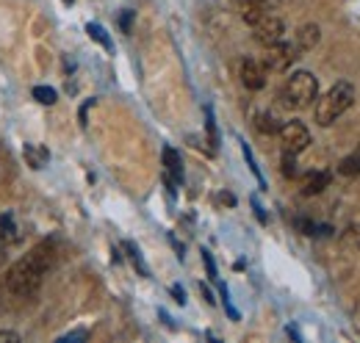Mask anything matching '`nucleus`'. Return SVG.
Listing matches in <instances>:
<instances>
[{"label": "nucleus", "instance_id": "nucleus-1", "mask_svg": "<svg viewBox=\"0 0 360 343\" xmlns=\"http://www.w3.org/2000/svg\"><path fill=\"white\" fill-rule=\"evenodd\" d=\"M56 266V244L47 238L42 244H37L25 257H20L11 268H8V277H6V288L20 297V299H28L39 291V285L45 283L47 271Z\"/></svg>", "mask_w": 360, "mask_h": 343}, {"label": "nucleus", "instance_id": "nucleus-2", "mask_svg": "<svg viewBox=\"0 0 360 343\" xmlns=\"http://www.w3.org/2000/svg\"><path fill=\"white\" fill-rule=\"evenodd\" d=\"M355 103V86L349 84V81H338V84H333L327 89V94L316 103V122L321 125V128H327V125H333L349 105Z\"/></svg>", "mask_w": 360, "mask_h": 343}, {"label": "nucleus", "instance_id": "nucleus-3", "mask_svg": "<svg viewBox=\"0 0 360 343\" xmlns=\"http://www.w3.org/2000/svg\"><path fill=\"white\" fill-rule=\"evenodd\" d=\"M316 97H319V81H316L314 72H308V70L294 72V75L285 81L283 94H280L283 105H285V108H291V111L308 108Z\"/></svg>", "mask_w": 360, "mask_h": 343}, {"label": "nucleus", "instance_id": "nucleus-4", "mask_svg": "<svg viewBox=\"0 0 360 343\" xmlns=\"http://www.w3.org/2000/svg\"><path fill=\"white\" fill-rule=\"evenodd\" d=\"M311 144V130L305 128L302 122H285L280 128V147L283 153H291V155H300L305 147Z\"/></svg>", "mask_w": 360, "mask_h": 343}, {"label": "nucleus", "instance_id": "nucleus-5", "mask_svg": "<svg viewBox=\"0 0 360 343\" xmlns=\"http://www.w3.org/2000/svg\"><path fill=\"white\" fill-rule=\"evenodd\" d=\"M300 56H297V50H294V44L291 42H277L266 47V56H264V67H266V72H285L294 61H297Z\"/></svg>", "mask_w": 360, "mask_h": 343}, {"label": "nucleus", "instance_id": "nucleus-6", "mask_svg": "<svg viewBox=\"0 0 360 343\" xmlns=\"http://www.w3.org/2000/svg\"><path fill=\"white\" fill-rule=\"evenodd\" d=\"M252 37H255L258 44L271 47V44L283 42V37H285V22H283L280 17H274V14H266V17H261V20L252 25Z\"/></svg>", "mask_w": 360, "mask_h": 343}, {"label": "nucleus", "instance_id": "nucleus-7", "mask_svg": "<svg viewBox=\"0 0 360 343\" xmlns=\"http://www.w3.org/2000/svg\"><path fill=\"white\" fill-rule=\"evenodd\" d=\"M241 84L252 91L266 86V67L258 58H241Z\"/></svg>", "mask_w": 360, "mask_h": 343}, {"label": "nucleus", "instance_id": "nucleus-8", "mask_svg": "<svg viewBox=\"0 0 360 343\" xmlns=\"http://www.w3.org/2000/svg\"><path fill=\"white\" fill-rule=\"evenodd\" d=\"M277 0H241L238 3V11H241V20L247 25H255L261 17H266L271 8H274Z\"/></svg>", "mask_w": 360, "mask_h": 343}, {"label": "nucleus", "instance_id": "nucleus-9", "mask_svg": "<svg viewBox=\"0 0 360 343\" xmlns=\"http://www.w3.org/2000/svg\"><path fill=\"white\" fill-rule=\"evenodd\" d=\"M319 39H321V31H319V25L308 22V25H300V28H297V34H294L291 44H294L297 56H302V53L314 50L316 44H319Z\"/></svg>", "mask_w": 360, "mask_h": 343}, {"label": "nucleus", "instance_id": "nucleus-10", "mask_svg": "<svg viewBox=\"0 0 360 343\" xmlns=\"http://www.w3.org/2000/svg\"><path fill=\"white\" fill-rule=\"evenodd\" d=\"M327 183H330V174H324V172H308L302 177V194L305 197H316V194H321L327 188Z\"/></svg>", "mask_w": 360, "mask_h": 343}, {"label": "nucleus", "instance_id": "nucleus-11", "mask_svg": "<svg viewBox=\"0 0 360 343\" xmlns=\"http://www.w3.org/2000/svg\"><path fill=\"white\" fill-rule=\"evenodd\" d=\"M0 238H3V241H8V244H14V241H20V238H22V230L17 227L14 214L0 216Z\"/></svg>", "mask_w": 360, "mask_h": 343}, {"label": "nucleus", "instance_id": "nucleus-12", "mask_svg": "<svg viewBox=\"0 0 360 343\" xmlns=\"http://www.w3.org/2000/svg\"><path fill=\"white\" fill-rule=\"evenodd\" d=\"M338 244H341V250H344V252H360V221L349 224V227L341 233Z\"/></svg>", "mask_w": 360, "mask_h": 343}, {"label": "nucleus", "instance_id": "nucleus-13", "mask_svg": "<svg viewBox=\"0 0 360 343\" xmlns=\"http://www.w3.org/2000/svg\"><path fill=\"white\" fill-rule=\"evenodd\" d=\"M164 167H167V174H172V180H175V183H180V180H183V167H180L178 150L164 147Z\"/></svg>", "mask_w": 360, "mask_h": 343}, {"label": "nucleus", "instance_id": "nucleus-14", "mask_svg": "<svg viewBox=\"0 0 360 343\" xmlns=\"http://www.w3.org/2000/svg\"><path fill=\"white\" fill-rule=\"evenodd\" d=\"M255 128L261 130V133H280V128H283V122L271 114V111H261L258 117H255Z\"/></svg>", "mask_w": 360, "mask_h": 343}, {"label": "nucleus", "instance_id": "nucleus-15", "mask_svg": "<svg viewBox=\"0 0 360 343\" xmlns=\"http://www.w3.org/2000/svg\"><path fill=\"white\" fill-rule=\"evenodd\" d=\"M22 155H25V161H28L34 169H42V167L47 164V158H50V155H47V150L45 147H39V144H28Z\"/></svg>", "mask_w": 360, "mask_h": 343}, {"label": "nucleus", "instance_id": "nucleus-16", "mask_svg": "<svg viewBox=\"0 0 360 343\" xmlns=\"http://www.w3.org/2000/svg\"><path fill=\"white\" fill-rule=\"evenodd\" d=\"M338 172H341L344 177H360V147L355 150V153H349V155L341 161Z\"/></svg>", "mask_w": 360, "mask_h": 343}, {"label": "nucleus", "instance_id": "nucleus-17", "mask_svg": "<svg viewBox=\"0 0 360 343\" xmlns=\"http://www.w3.org/2000/svg\"><path fill=\"white\" fill-rule=\"evenodd\" d=\"M34 97H37L42 105H53V103L58 100L56 89H50V86H34Z\"/></svg>", "mask_w": 360, "mask_h": 343}, {"label": "nucleus", "instance_id": "nucleus-18", "mask_svg": "<svg viewBox=\"0 0 360 343\" xmlns=\"http://www.w3.org/2000/svg\"><path fill=\"white\" fill-rule=\"evenodd\" d=\"M283 174L285 177H297V155L283 153Z\"/></svg>", "mask_w": 360, "mask_h": 343}, {"label": "nucleus", "instance_id": "nucleus-19", "mask_svg": "<svg viewBox=\"0 0 360 343\" xmlns=\"http://www.w3.org/2000/svg\"><path fill=\"white\" fill-rule=\"evenodd\" d=\"M89 34H91V39H97V42H103L105 47H111V42H108V39L103 37V31H100L97 25H89Z\"/></svg>", "mask_w": 360, "mask_h": 343}, {"label": "nucleus", "instance_id": "nucleus-20", "mask_svg": "<svg viewBox=\"0 0 360 343\" xmlns=\"http://www.w3.org/2000/svg\"><path fill=\"white\" fill-rule=\"evenodd\" d=\"M0 341H20L17 332H0Z\"/></svg>", "mask_w": 360, "mask_h": 343}, {"label": "nucleus", "instance_id": "nucleus-21", "mask_svg": "<svg viewBox=\"0 0 360 343\" xmlns=\"http://www.w3.org/2000/svg\"><path fill=\"white\" fill-rule=\"evenodd\" d=\"M0 266H3V250H0Z\"/></svg>", "mask_w": 360, "mask_h": 343}]
</instances>
